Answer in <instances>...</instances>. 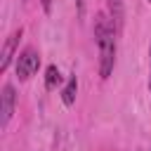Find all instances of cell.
I'll use <instances>...</instances> for the list:
<instances>
[{
	"instance_id": "2",
	"label": "cell",
	"mask_w": 151,
	"mask_h": 151,
	"mask_svg": "<svg viewBox=\"0 0 151 151\" xmlns=\"http://www.w3.org/2000/svg\"><path fill=\"white\" fill-rule=\"evenodd\" d=\"M40 68V54L35 47H24L17 54V78L19 80H28L31 76H35Z\"/></svg>"
},
{
	"instance_id": "3",
	"label": "cell",
	"mask_w": 151,
	"mask_h": 151,
	"mask_svg": "<svg viewBox=\"0 0 151 151\" xmlns=\"http://www.w3.org/2000/svg\"><path fill=\"white\" fill-rule=\"evenodd\" d=\"M14 106H17V92L12 83L2 85V94H0V127L5 130L14 116Z\"/></svg>"
},
{
	"instance_id": "4",
	"label": "cell",
	"mask_w": 151,
	"mask_h": 151,
	"mask_svg": "<svg viewBox=\"0 0 151 151\" xmlns=\"http://www.w3.org/2000/svg\"><path fill=\"white\" fill-rule=\"evenodd\" d=\"M21 35H24V28H21V26L7 35L5 45H2V57H0V71H7V68H9V64H12V59H14V52H17V47H19Z\"/></svg>"
},
{
	"instance_id": "9",
	"label": "cell",
	"mask_w": 151,
	"mask_h": 151,
	"mask_svg": "<svg viewBox=\"0 0 151 151\" xmlns=\"http://www.w3.org/2000/svg\"><path fill=\"white\" fill-rule=\"evenodd\" d=\"M42 2V9L45 12H52V0H40Z\"/></svg>"
},
{
	"instance_id": "5",
	"label": "cell",
	"mask_w": 151,
	"mask_h": 151,
	"mask_svg": "<svg viewBox=\"0 0 151 151\" xmlns=\"http://www.w3.org/2000/svg\"><path fill=\"white\" fill-rule=\"evenodd\" d=\"M76 97H78V78H76V73H71L68 80H66V85H64V90H61L64 106H73L76 104Z\"/></svg>"
},
{
	"instance_id": "1",
	"label": "cell",
	"mask_w": 151,
	"mask_h": 151,
	"mask_svg": "<svg viewBox=\"0 0 151 151\" xmlns=\"http://www.w3.org/2000/svg\"><path fill=\"white\" fill-rule=\"evenodd\" d=\"M94 40L99 50V76L106 80L116 66V24L106 12L94 17Z\"/></svg>"
},
{
	"instance_id": "7",
	"label": "cell",
	"mask_w": 151,
	"mask_h": 151,
	"mask_svg": "<svg viewBox=\"0 0 151 151\" xmlns=\"http://www.w3.org/2000/svg\"><path fill=\"white\" fill-rule=\"evenodd\" d=\"M59 83H61V73L54 64H50L47 71H45V90H54Z\"/></svg>"
},
{
	"instance_id": "6",
	"label": "cell",
	"mask_w": 151,
	"mask_h": 151,
	"mask_svg": "<svg viewBox=\"0 0 151 151\" xmlns=\"http://www.w3.org/2000/svg\"><path fill=\"white\" fill-rule=\"evenodd\" d=\"M106 5H109V17L113 19L116 28H120V26H123V17H125L123 0H106Z\"/></svg>"
},
{
	"instance_id": "10",
	"label": "cell",
	"mask_w": 151,
	"mask_h": 151,
	"mask_svg": "<svg viewBox=\"0 0 151 151\" xmlns=\"http://www.w3.org/2000/svg\"><path fill=\"white\" fill-rule=\"evenodd\" d=\"M149 66H151V45H149ZM149 90H151V73H149Z\"/></svg>"
},
{
	"instance_id": "11",
	"label": "cell",
	"mask_w": 151,
	"mask_h": 151,
	"mask_svg": "<svg viewBox=\"0 0 151 151\" xmlns=\"http://www.w3.org/2000/svg\"><path fill=\"white\" fill-rule=\"evenodd\" d=\"M149 2H151V0H149Z\"/></svg>"
},
{
	"instance_id": "8",
	"label": "cell",
	"mask_w": 151,
	"mask_h": 151,
	"mask_svg": "<svg viewBox=\"0 0 151 151\" xmlns=\"http://www.w3.org/2000/svg\"><path fill=\"white\" fill-rule=\"evenodd\" d=\"M85 9H87V0H76V12H78V17H85Z\"/></svg>"
}]
</instances>
